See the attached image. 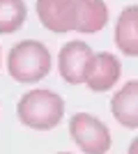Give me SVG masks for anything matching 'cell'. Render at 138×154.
<instances>
[{
  "label": "cell",
  "mask_w": 138,
  "mask_h": 154,
  "mask_svg": "<svg viewBox=\"0 0 138 154\" xmlns=\"http://www.w3.org/2000/svg\"><path fill=\"white\" fill-rule=\"evenodd\" d=\"M16 115L21 124L35 129V131H51L58 127L65 115V101L62 97L51 90H30L19 99L16 103Z\"/></svg>",
  "instance_id": "cell-1"
},
{
  "label": "cell",
  "mask_w": 138,
  "mask_h": 154,
  "mask_svg": "<svg viewBox=\"0 0 138 154\" xmlns=\"http://www.w3.org/2000/svg\"><path fill=\"white\" fill-rule=\"evenodd\" d=\"M53 67L51 51L37 39H23L14 44L7 55V71L16 83H37Z\"/></svg>",
  "instance_id": "cell-2"
},
{
  "label": "cell",
  "mask_w": 138,
  "mask_h": 154,
  "mask_svg": "<svg viewBox=\"0 0 138 154\" xmlns=\"http://www.w3.org/2000/svg\"><path fill=\"white\" fill-rule=\"evenodd\" d=\"M69 136L85 154H108L111 149V131L99 117L90 113H76L69 122Z\"/></svg>",
  "instance_id": "cell-3"
},
{
  "label": "cell",
  "mask_w": 138,
  "mask_h": 154,
  "mask_svg": "<svg viewBox=\"0 0 138 154\" xmlns=\"http://www.w3.org/2000/svg\"><path fill=\"white\" fill-rule=\"evenodd\" d=\"M94 58L92 48L85 44V42H69L60 48L58 53V71L62 81L69 85H78V83H85V76H87V69H90V62Z\"/></svg>",
  "instance_id": "cell-4"
},
{
  "label": "cell",
  "mask_w": 138,
  "mask_h": 154,
  "mask_svg": "<svg viewBox=\"0 0 138 154\" xmlns=\"http://www.w3.org/2000/svg\"><path fill=\"white\" fill-rule=\"evenodd\" d=\"M120 74H122V64L113 53L108 51L94 53L85 76V85L92 92H108L120 81Z\"/></svg>",
  "instance_id": "cell-5"
},
{
  "label": "cell",
  "mask_w": 138,
  "mask_h": 154,
  "mask_svg": "<svg viewBox=\"0 0 138 154\" xmlns=\"http://www.w3.org/2000/svg\"><path fill=\"white\" fill-rule=\"evenodd\" d=\"M35 9L41 26L55 35L74 30V2L72 0H35Z\"/></svg>",
  "instance_id": "cell-6"
},
{
  "label": "cell",
  "mask_w": 138,
  "mask_h": 154,
  "mask_svg": "<svg viewBox=\"0 0 138 154\" xmlns=\"http://www.w3.org/2000/svg\"><path fill=\"white\" fill-rule=\"evenodd\" d=\"M74 2V30L92 35L108 23V7L104 0H72Z\"/></svg>",
  "instance_id": "cell-7"
},
{
  "label": "cell",
  "mask_w": 138,
  "mask_h": 154,
  "mask_svg": "<svg viewBox=\"0 0 138 154\" xmlns=\"http://www.w3.org/2000/svg\"><path fill=\"white\" fill-rule=\"evenodd\" d=\"M111 113L122 127L138 129V81H127L111 99Z\"/></svg>",
  "instance_id": "cell-8"
},
{
  "label": "cell",
  "mask_w": 138,
  "mask_h": 154,
  "mask_svg": "<svg viewBox=\"0 0 138 154\" xmlns=\"http://www.w3.org/2000/svg\"><path fill=\"white\" fill-rule=\"evenodd\" d=\"M115 44L127 58H138V5L120 12L115 23Z\"/></svg>",
  "instance_id": "cell-9"
},
{
  "label": "cell",
  "mask_w": 138,
  "mask_h": 154,
  "mask_svg": "<svg viewBox=\"0 0 138 154\" xmlns=\"http://www.w3.org/2000/svg\"><path fill=\"white\" fill-rule=\"evenodd\" d=\"M28 16L26 0H0V35L16 32Z\"/></svg>",
  "instance_id": "cell-10"
},
{
  "label": "cell",
  "mask_w": 138,
  "mask_h": 154,
  "mask_svg": "<svg viewBox=\"0 0 138 154\" xmlns=\"http://www.w3.org/2000/svg\"><path fill=\"white\" fill-rule=\"evenodd\" d=\"M127 154H138V136L131 140V145H129V149H127Z\"/></svg>",
  "instance_id": "cell-11"
},
{
  "label": "cell",
  "mask_w": 138,
  "mask_h": 154,
  "mask_svg": "<svg viewBox=\"0 0 138 154\" xmlns=\"http://www.w3.org/2000/svg\"><path fill=\"white\" fill-rule=\"evenodd\" d=\"M58 154H69V152H58Z\"/></svg>",
  "instance_id": "cell-12"
}]
</instances>
